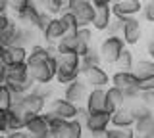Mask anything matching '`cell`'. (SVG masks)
Here are the masks:
<instances>
[{
    "label": "cell",
    "instance_id": "obj_1",
    "mask_svg": "<svg viewBox=\"0 0 154 138\" xmlns=\"http://www.w3.org/2000/svg\"><path fill=\"white\" fill-rule=\"evenodd\" d=\"M125 48H127V44L123 42L122 35H108L102 42H100L98 52H100V58H102L104 63L112 65V63H118L119 56L123 54Z\"/></svg>",
    "mask_w": 154,
    "mask_h": 138
},
{
    "label": "cell",
    "instance_id": "obj_2",
    "mask_svg": "<svg viewBox=\"0 0 154 138\" xmlns=\"http://www.w3.org/2000/svg\"><path fill=\"white\" fill-rule=\"evenodd\" d=\"M29 75L37 84H50L56 79V58H48L45 61H37V63H27Z\"/></svg>",
    "mask_w": 154,
    "mask_h": 138
},
{
    "label": "cell",
    "instance_id": "obj_3",
    "mask_svg": "<svg viewBox=\"0 0 154 138\" xmlns=\"http://www.w3.org/2000/svg\"><path fill=\"white\" fill-rule=\"evenodd\" d=\"M112 127V113L110 111H94L85 123V128L93 138H106V131Z\"/></svg>",
    "mask_w": 154,
    "mask_h": 138
},
{
    "label": "cell",
    "instance_id": "obj_4",
    "mask_svg": "<svg viewBox=\"0 0 154 138\" xmlns=\"http://www.w3.org/2000/svg\"><path fill=\"white\" fill-rule=\"evenodd\" d=\"M114 17H118L119 21H127L131 17H137L143 12V2L141 0H116L112 4Z\"/></svg>",
    "mask_w": 154,
    "mask_h": 138
},
{
    "label": "cell",
    "instance_id": "obj_5",
    "mask_svg": "<svg viewBox=\"0 0 154 138\" xmlns=\"http://www.w3.org/2000/svg\"><path fill=\"white\" fill-rule=\"evenodd\" d=\"M29 50L23 46H10V48H0V63L12 67V65L27 63Z\"/></svg>",
    "mask_w": 154,
    "mask_h": 138
},
{
    "label": "cell",
    "instance_id": "obj_6",
    "mask_svg": "<svg viewBox=\"0 0 154 138\" xmlns=\"http://www.w3.org/2000/svg\"><path fill=\"white\" fill-rule=\"evenodd\" d=\"M25 132L33 138H50V125L45 115H29L25 123Z\"/></svg>",
    "mask_w": 154,
    "mask_h": 138
},
{
    "label": "cell",
    "instance_id": "obj_7",
    "mask_svg": "<svg viewBox=\"0 0 154 138\" xmlns=\"http://www.w3.org/2000/svg\"><path fill=\"white\" fill-rule=\"evenodd\" d=\"M48 109H50L52 113H56L58 117L66 119V121H73V119L77 117V109H79V106L71 104L69 100H66V98H52L50 104H48Z\"/></svg>",
    "mask_w": 154,
    "mask_h": 138
},
{
    "label": "cell",
    "instance_id": "obj_8",
    "mask_svg": "<svg viewBox=\"0 0 154 138\" xmlns=\"http://www.w3.org/2000/svg\"><path fill=\"white\" fill-rule=\"evenodd\" d=\"M122 39L127 46H137L143 39V25L137 17H131V19L123 21L122 27Z\"/></svg>",
    "mask_w": 154,
    "mask_h": 138
},
{
    "label": "cell",
    "instance_id": "obj_9",
    "mask_svg": "<svg viewBox=\"0 0 154 138\" xmlns=\"http://www.w3.org/2000/svg\"><path fill=\"white\" fill-rule=\"evenodd\" d=\"M89 84L85 83L83 79H77L73 83H69L64 90V98L69 100L71 104H75V106H81L83 102H87V96H89V90H87Z\"/></svg>",
    "mask_w": 154,
    "mask_h": 138
},
{
    "label": "cell",
    "instance_id": "obj_10",
    "mask_svg": "<svg viewBox=\"0 0 154 138\" xmlns=\"http://www.w3.org/2000/svg\"><path fill=\"white\" fill-rule=\"evenodd\" d=\"M85 83L89 84L91 88H108V83H110V75L108 71L102 69V65H94V67H89L85 71Z\"/></svg>",
    "mask_w": 154,
    "mask_h": 138
},
{
    "label": "cell",
    "instance_id": "obj_11",
    "mask_svg": "<svg viewBox=\"0 0 154 138\" xmlns=\"http://www.w3.org/2000/svg\"><path fill=\"white\" fill-rule=\"evenodd\" d=\"M46 98H42L41 94H37L35 90H31V92L25 94V98H23V109L29 113V115H41V113H45V107H46Z\"/></svg>",
    "mask_w": 154,
    "mask_h": 138
},
{
    "label": "cell",
    "instance_id": "obj_12",
    "mask_svg": "<svg viewBox=\"0 0 154 138\" xmlns=\"http://www.w3.org/2000/svg\"><path fill=\"white\" fill-rule=\"evenodd\" d=\"M67 35V29H66V25L62 23L60 17H52V21H50V25L46 27V31L42 33V37H45V42L46 44H58L64 37Z\"/></svg>",
    "mask_w": 154,
    "mask_h": 138
},
{
    "label": "cell",
    "instance_id": "obj_13",
    "mask_svg": "<svg viewBox=\"0 0 154 138\" xmlns=\"http://www.w3.org/2000/svg\"><path fill=\"white\" fill-rule=\"evenodd\" d=\"M137 123V117L133 113L131 106H123L118 111L112 113V127H119V128H133Z\"/></svg>",
    "mask_w": 154,
    "mask_h": 138
},
{
    "label": "cell",
    "instance_id": "obj_14",
    "mask_svg": "<svg viewBox=\"0 0 154 138\" xmlns=\"http://www.w3.org/2000/svg\"><path fill=\"white\" fill-rule=\"evenodd\" d=\"M85 107L91 113L94 111H106V88H91L87 96Z\"/></svg>",
    "mask_w": 154,
    "mask_h": 138
},
{
    "label": "cell",
    "instance_id": "obj_15",
    "mask_svg": "<svg viewBox=\"0 0 154 138\" xmlns=\"http://www.w3.org/2000/svg\"><path fill=\"white\" fill-rule=\"evenodd\" d=\"M81 79V67L77 65H66V63H58L56 69V83L58 84H69L73 81Z\"/></svg>",
    "mask_w": 154,
    "mask_h": 138
},
{
    "label": "cell",
    "instance_id": "obj_16",
    "mask_svg": "<svg viewBox=\"0 0 154 138\" xmlns=\"http://www.w3.org/2000/svg\"><path fill=\"white\" fill-rule=\"evenodd\" d=\"M114 19V12H112V6H100L96 8L94 12V19H93V29L94 31H108L110 23Z\"/></svg>",
    "mask_w": 154,
    "mask_h": 138
},
{
    "label": "cell",
    "instance_id": "obj_17",
    "mask_svg": "<svg viewBox=\"0 0 154 138\" xmlns=\"http://www.w3.org/2000/svg\"><path fill=\"white\" fill-rule=\"evenodd\" d=\"M125 102H127V100L123 96V90L116 88L112 84L106 88V111H110V113L118 111L119 107L125 106Z\"/></svg>",
    "mask_w": 154,
    "mask_h": 138
},
{
    "label": "cell",
    "instance_id": "obj_18",
    "mask_svg": "<svg viewBox=\"0 0 154 138\" xmlns=\"http://www.w3.org/2000/svg\"><path fill=\"white\" fill-rule=\"evenodd\" d=\"M110 83H112V87L119 88V90H127L131 87H137L139 79L135 77L133 71H116V73L112 75V79H110Z\"/></svg>",
    "mask_w": 154,
    "mask_h": 138
},
{
    "label": "cell",
    "instance_id": "obj_19",
    "mask_svg": "<svg viewBox=\"0 0 154 138\" xmlns=\"http://www.w3.org/2000/svg\"><path fill=\"white\" fill-rule=\"evenodd\" d=\"M133 128H135L137 138H148L150 134H154V113L137 119V123H135Z\"/></svg>",
    "mask_w": 154,
    "mask_h": 138
},
{
    "label": "cell",
    "instance_id": "obj_20",
    "mask_svg": "<svg viewBox=\"0 0 154 138\" xmlns=\"http://www.w3.org/2000/svg\"><path fill=\"white\" fill-rule=\"evenodd\" d=\"M131 71L135 73V77L139 81L141 79H150V77H154V61L150 58L148 60H139V61H135Z\"/></svg>",
    "mask_w": 154,
    "mask_h": 138
},
{
    "label": "cell",
    "instance_id": "obj_21",
    "mask_svg": "<svg viewBox=\"0 0 154 138\" xmlns=\"http://www.w3.org/2000/svg\"><path fill=\"white\" fill-rule=\"evenodd\" d=\"M94 12H96V8L93 6V4L77 12V13H75V19H77V29H79V27H91V25H93Z\"/></svg>",
    "mask_w": 154,
    "mask_h": 138
},
{
    "label": "cell",
    "instance_id": "obj_22",
    "mask_svg": "<svg viewBox=\"0 0 154 138\" xmlns=\"http://www.w3.org/2000/svg\"><path fill=\"white\" fill-rule=\"evenodd\" d=\"M100 63H102L100 52H98V50H96L94 46H93V48L89 50V54L81 58V75H83V73H85V71L89 69V67H94V65H100Z\"/></svg>",
    "mask_w": 154,
    "mask_h": 138
},
{
    "label": "cell",
    "instance_id": "obj_23",
    "mask_svg": "<svg viewBox=\"0 0 154 138\" xmlns=\"http://www.w3.org/2000/svg\"><path fill=\"white\" fill-rule=\"evenodd\" d=\"M48 58H52L50 52H48L46 46L42 44H35L31 46V50H29V58H27V63H37V61H45Z\"/></svg>",
    "mask_w": 154,
    "mask_h": 138
},
{
    "label": "cell",
    "instance_id": "obj_24",
    "mask_svg": "<svg viewBox=\"0 0 154 138\" xmlns=\"http://www.w3.org/2000/svg\"><path fill=\"white\" fill-rule=\"evenodd\" d=\"M42 6L52 17H58L64 10H67V0H42Z\"/></svg>",
    "mask_w": 154,
    "mask_h": 138
},
{
    "label": "cell",
    "instance_id": "obj_25",
    "mask_svg": "<svg viewBox=\"0 0 154 138\" xmlns=\"http://www.w3.org/2000/svg\"><path fill=\"white\" fill-rule=\"evenodd\" d=\"M56 48H58V52H77V48H79V42H77L75 33H67L64 39L56 44Z\"/></svg>",
    "mask_w": 154,
    "mask_h": 138
},
{
    "label": "cell",
    "instance_id": "obj_26",
    "mask_svg": "<svg viewBox=\"0 0 154 138\" xmlns=\"http://www.w3.org/2000/svg\"><path fill=\"white\" fill-rule=\"evenodd\" d=\"M106 138H137L135 128H119V127H110L106 131Z\"/></svg>",
    "mask_w": 154,
    "mask_h": 138
},
{
    "label": "cell",
    "instance_id": "obj_27",
    "mask_svg": "<svg viewBox=\"0 0 154 138\" xmlns=\"http://www.w3.org/2000/svg\"><path fill=\"white\" fill-rule=\"evenodd\" d=\"M118 65L122 71H131L133 69V65H135V58H133V52L129 50V48H125L123 50V54L119 56V60H118Z\"/></svg>",
    "mask_w": 154,
    "mask_h": 138
},
{
    "label": "cell",
    "instance_id": "obj_28",
    "mask_svg": "<svg viewBox=\"0 0 154 138\" xmlns=\"http://www.w3.org/2000/svg\"><path fill=\"white\" fill-rule=\"evenodd\" d=\"M62 19V23L66 25V29H67V33H75L77 31V19H75V13L73 12H69V10H64L58 16Z\"/></svg>",
    "mask_w": 154,
    "mask_h": 138
},
{
    "label": "cell",
    "instance_id": "obj_29",
    "mask_svg": "<svg viewBox=\"0 0 154 138\" xmlns=\"http://www.w3.org/2000/svg\"><path fill=\"white\" fill-rule=\"evenodd\" d=\"M75 37H77V42H79V44L93 46V31H91V27H79V29L75 31Z\"/></svg>",
    "mask_w": 154,
    "mask_h": 138
},
{
    "label": "cell",
    "instance_id": "obj_30",
    "mask_svg": "<svg viewBox=\"0 0 154 138\" xmlns=\"http://www.w3.org/2000/svg\"><path fill=\"white\" fill-rule=\"evenodd\" d=\"M12 90H10L6 84L0 87V109H10L12 107Z\"/></svg>",
    "mask_w": 154,
    "mask_h": 138
},
{
    "label": "cell",
    "instance_id": "obj_31",
    "mask_svg": "<svg viewBox=\"0 0 154 138\" xmlns=\"http://www.w3.org/2000/svg\"><path fill=\"white\" fill-rule=\"evenodd\" d=\"M0 134L2 136L10 134V111L8 109H0Z\"/></svg>",
    "mask_w": 154,
    "mask_h": 138
},
{
    "label": "cell",
    "instance_id": "obj_32",
    "mask_svg": "<svg viewBox=\"0 0 154 138\" xmlns=\"http://www.w3.org/2000/svg\"><path fill=\"white\" fill-rule=\"evenodd\" d=\"M93 4V0H67V10L77 13L79 10H83V8L91 6Z\"/></svg>",
    "mask_w": 154,
    "mask_h": 138
},
{
    "label": "cell",
    "instance_id": "obj_33",
    "mask_svg": "<svg viewBox=\"0 0 154 138\" xmlns=\"http://www.w3.org/2000/svg\"><path fill=\"white\" fill-rule=\"evenodd\" d=\"M50 21H52V16H50L48 12H42L41 16H38V19H37L35 29H37V31H41V33H45V31H46V27L50 25Z\"/></svg>",
    "mask_w": 154,
    "mask_h": 138
},
{
    "label": "cell",
    "instance_id": "obj_34",
    "mask_svg": "<svg viewBox=\"0 0 154 138\" xmlns=\"http://www.w3.org/2000/svg\"><path fill=\"white\" fill-rule=\"evenodd\" d=\"M131 107H133V113H135V117H137V119L146 117V115H150V113H154V111H152V107L144 106L143 102H137V104H135V106H131Z\"/></svg>",
    "mask_w": 154,
    "mask_h": 138
},
{
    "label": "cell",
    "instance_id": "obj_35",
    "mask_svg": "<svg viewBox=\"0 0 154 138\" xmlns=\"http://www.w3.org/2000/svg\"><path fill=\"white\" fill-rule=\"evenodd\" d=\"M143 17L146 19L148 23H152L154 25V0H148V2L143 4Z\"/></svg>",
    "mask_w": 154,
    "mask_h": 138
},
{
    "label": "cell",
    "instance_id": "obj_36",
    "mask_svg": "<svg viewBox=\"0 0 154 138\" xmlns=\"http://www.w3.org/2000/svg\"><path fill=\"white\" fill-rule=\"evenodd\" d=\"M137 87H139V90H141V94L152 92V90H154V77H150V79H141L137 83Z\"/></svg>",
    "mask_w": 154,
    "mask_h": 138
},
{
    "label": "cell",
    "instance_id": "obj_37",
    "mask_svg": "<svg viewBox=\"0 0 154 138\" xmlns=\"http://www.w3.org/2000/svg\"><path fill=\"white\" fill-rule=\"evenodd\" d=\"M122 27H123V23L118 19V17H114L112 23H110V27H108V35H122Z\"/></svg>",
    "mask_w": 154,
    "mask_h": 138
},
{
    "label": "cell",
    "instance_id": "obj_38",
    "mask_svg": "<svg viewBox=\"0 0 154 138\" xmlns=\"http://www.w3.org/2000/svg\"><path fill=\"white\" fill-rule=\"evenodd\" d=\"M33 90H35L37 94H41L42 98H46V100L52 96V88L48 87V84H35V88H33Z\"/></svg>",
    "mask_w": 154,
    "mask_h": 138
},
{
    "label": "cell",
    "instance_id": "obj_39",
    "mask_svg": "<svg viewBox=\"0 0 154 138\" xmlns=\"http://www.w3.org/2000/svg\"><path fill=\"white\" fill-rule=\"evenodd\" d=\"M89 115H91V111H89V109H87L85 106H79V109H77V121H79L81 123V125H85V123H87V119H89Z\"/></svg>",
    "mask_w": 154,
    "mask_h": 138
},
{
    "label": "cell",
    "instance_id": "obj_40",
    "mask_svg": "<svg viewBox=\"0 0 154 138\" xmlns=\"http://www.w3.org/2000/svg\"><path fill=\"white\" fill-rule=\"evenodd\" d=\"M12 23H16V21H14L12 17L8 16V13H0V33H2V31H6L8 27L12 25Z\"/></svg>",
    "mask_w": 154,
    "mask_h": 138
},
{
    "label": "cell",
    "instance_id": "obj_41",
    "mask_svg": "<svg viewBox=\"0 0 154 138\" xmlns=\"http://www.w3.org/2000/svg\"><path fill=\"white\" fill-rule=\"evenodd\" d=\"M141 102L144 106H148V107H154V90L152 92H144L141 96Z\"/></svg>",
    "mask_w": 154,
    "mask_h": 138
},
{
    "label": "cell",
    "instance_id": "obj_42",
    "mask_svg": "<svg viewBox=\"0 0 154 138\" xmlns=\"http://www.w3.org/2000/svg\"><path fill=\"white\" fill-rule=\"evenodd\" d=\"M114 0H93V6L94 8H100V6H112Z\"/></svg>",
    "mask_w": 154,
    "mask_h": 138
},
{
    "label": "cell",
    "instance_id": "obj_43",
    "mask_svg": "<svg viewBox=\"0 0 154 138\" xmlns=\"http://www.w3.org/2000/svg\"><path fill=\"white\" fill-rule=\"evenodd\" d=\"M146 54H148V58L154 61V40H148V44H146Z\"/></svg>",
    "mask_w": 154,
    "mask_h": 138
},
{
    "label": "cell",
    "instance_id": "obj_44",
    "mask_svg": "<svg viewBox=\"0 0 154 138\" xmlns=\"http://www.w3.org/2000/svg\"><path fill=\"white\" fill-rule=\"evenodd\" d=\"M6 84V65L0 63V87Z\"/></svg>",
    "mask_w": 154,
    "mask_h": 138
},
{
    "label": "cell",
    "instance_id": "obj_45",
    "mask_svg": "<svg viewBox=\"0 0 154 138\" xmlns=\"http://www.w3.org/2000/svg\"><path fill=\"white\" fill-rule=\"evenodd\" d=\"M6 138H25V131H14L10 134H6Z\"/></svg>",
    "mask_w": 154,
    "mask_h": 138
},
{
    "label": "cell",
    "instance_id": "obj_46",
    "mask_svg": "<svg viewBox=\"0 0 154 138\" xmlns=\"http://www.w3.org/2000/svg\"><path fill=\"white\" fill-rule=\"evenodd\" d=\"M10 10V0H0V13H6Z\"/></svg>",
    "mask_w": 154,
    "mask_h": 138
},
{
    "label": "cell",
    "instance_id": "obj_47",
    "mask_svg": "<svg viewBox=\"0 0 154 138\" xmlns=\"http://www.w3.org/2000/svg\"><path fill=\"white\" fill-rule=\"evenodd\" d=\"M150 40H154V25L150 27Z\"/></svg>",
    "mask_w": 154,
    "mask_h": 138
},
{
    "label": "cell",
    "instance_id": "obj_48",
    "mask_svg": "<svg viewBox=\"0 0 154 138\" xmlns=\"http://www.w3.org/2000/svg\"><path fill=\"white\" fill-rule=\"evenodd\" d=\"M0 138H6V136H2V134H0Z\"/></svg>",
    "mask_w": 154,
    "mask_h": 138
},
{
    "label": "cell",
    "instance_id": "obj_49",
    "mask_svg": "<svg viewBox=\"0 0 154 138\" xmlns=\"http://www.w3.org/2000/svg\"><path fill=\"white\" fill-rule=\"evenodd\" d=\"M27 2H31V0H27Z\"/></svg>",
    "mask_w": 154,
    "mask_h": 138
},
{
    "label": "cell",
    "instance_id": "obj_50",
    "mask_svg": "<svg viewBox=\"0 0 154 138\" xmlns=\"http://www.w3.org/2000/svg\"><path fill=\"white\" fill-rule=\"evenodd\" d=\"M114 2H116V0H114Z\"/></svg>",
    "mask_w": 154,
    "mask_h": 138
}]
</instances>
